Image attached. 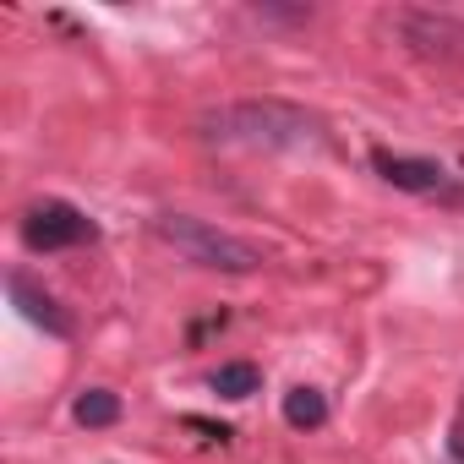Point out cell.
<instances>
[{
  "label": "cell",
  "mask_w": 464,
  "mask_h": 464,
  "mask_svg": "<svg viewBox=\"0 0 464 464\" xmlns=\"http://www.w3.org/2000/svg\"><path fill=\"white\" fill-rule=\"evenodd\" d=\"M202 137L224 142V148L301 153V148H323V121L295 104H279V99H246V104H224V110L202 115Z\"/></svg>",
  "instance_id": "6da1fadb"
},
{
  "label": "cell",
  "mask_w": 464,
  "mask_h": 464,
  "mask_svg": "<svg viewBox=\"0 0 464 464\" xmlns=\"http://www.w3.org/2000/svg\"><path fill=\"white\" fill-rule=\"evenodd\" d=\"M159 241L175 246L186 263L197 268H213V274H257L263 268V252L246 246L241 236H229V229L208 224V218H191V213H159L153 218Z\"/></svg>",
  "instance_id": "7a4b0ae2"
},
{
  "label": "cell",
  "mask_w": 464,
  "mask_h": 464,
  "mask_svg": "<svg viewBox=\"0 0 464 464\" xmlns=\"http://www.w3.org/2000/svg\"><path fill=\"white\" fill-rule=\"evenodd\" d=\"M23 236H28L34 252H50V246H66V241L93 236V224H88L77 208H66V202H39V208L28 213V224H23Z\"/></svg>",
  "instance_id": "3957f363"
},
{
  "label": "cell",
  "mask_w": 464,
  "mask_h": 464,
  "mask_svg": "<svg viewBox=\"0 0 464 464\" xmlns=\"http://www.w3.org/2000/svg\"><path fill=\"white\" fill-rule=\"evenodd\" d=\"M377 175L399 191H448V169L431 159H404V153H377Z\"/></svg>",
  "instance_id": "277c9868"
},
{
  "label": "cell",
  "mask_w": 464,
  "mask_h": 464,
  "mask_svg": "<svg viewBox=\"0 0 464 464\" xmlns=\"http://www.w3.org/2000/svg\"><path fill=\"white\" fill-rule=\"evenodd\" d=\"M208 388H213L218 399H252V393L263 388V372H257L252 361H224V366L208 377Z\"/></svg>",
  "instance_id": "5b68a950"
},
{
  "label": "cell",
  "mask_w": 464,
  "mask_h": 464,
  "mask_svg": "<svg viewBox=\"0 0 464 464\" xmlns=\"http://www.w3.org/2000/svg\"><path fill=\"white\" fill-rule=\"evenodd\" d=\"M6 290H12V301H17V306L34 317V323H44V328H55V334L66 328V323H61V312H55V301H50V295H39V290H34L23 274H12V279H6Z\"/></svg>",
  "instance_id": "8992f818"
},
{
  "label": "cell",
  "mask_w": 464,
  "mask_h": 464,
  "mask_svg": "<svg viewBox=\"0 0 464 464\" xmlns=\"http://www.w3.org/2000/svg\"><path fill=\"white\" fill-rule=\"evenodd\" d=\"M285 420H290V426H301V431L323 426V420H328L323 393H317V388H290V393H285Z\"/></svg>",
  "instance_id": "52a82bcc"
},
{
  "label": "cell",
  "mask_w": 464,
  "mask_h": 464,
  "mask_svg": "<svg viewBox=\"0 0 464 464\" xmlns=\"http://www.w3.org/2000/svg\"><path fill=\"white\" fill-rule=\"evenodd\" d=\"M77 420H82V426H110V420H121V399H115L110 388H88V393L77 399Z\"/></svg>",
  "instance_id": "ba28073f"
}]
</instances>
